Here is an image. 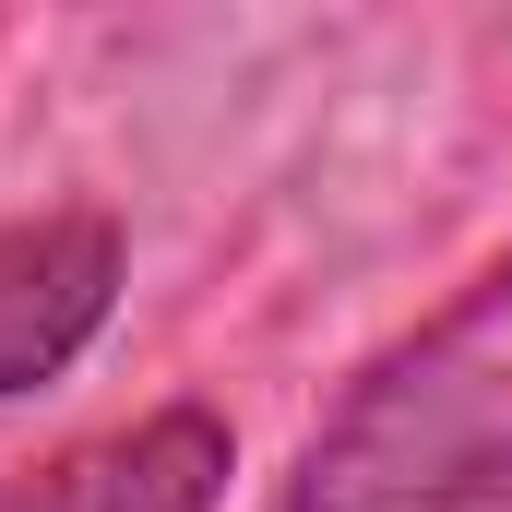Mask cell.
<instances>
[{
	"label": "cell",
	"mask_w": 512,
	"mask_h": 512,
	"mask_svg": "<svg viewBox=\"0 0 512 512\" xmlns=\"http://www.w3.org/2000/svg\"><path fill=\"white\" fill-rule=\"evenodd\" d=\"M120 310V227L96 203L12 215L0 227V393L60 382Z\"/></svg>",
	"instance_id": "obj_2"
},
{
	"label": "cell",
	"mask_w": 512,
	"mask_h": 512,
	"mask_svg": "<svg viewBox=\"0 0 512 512\" xmlns=\"http://www.w3.org/2000/svg\"><path fill=\"white\" fill-rule=\"evenodd\" d=\"M227 417H203V405H155V417H131L108 441H84V453H60L48 477H24L0 512H215L227 501Z\"/></svg>",
	"instance_id": "obj_3"
},
{
	"label": "cell",
	"mask_w": 512,
	"mask_h": 512,
	"mask_svg": "<svg viewBox=\"0 0 512 512\" xmlns=\"http://www.w3.org/2000/svg\"><path fill=\"white\" fill-rule=\"evenodd\" d=\"M512 501V262L382 346L298 441L286 512H501Z\"/></svg>",
	"instance_id": "obj_1"
}]
</instances>
